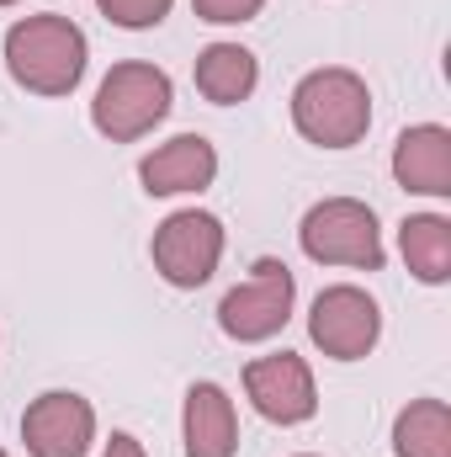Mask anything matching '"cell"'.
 I'll use <instances>...</instances> for the list:
<instances>
[{"mask_svg":"<svg viewBox=\"0 0 451 457\" xmlns=\"http://www.w3.org/2000/svg\"><path fill=\"white\" fill-rule=\"evenodd\" d=\"M308 341L319 345L324 356L335 361H361L372 356L377 341H382V309L366 287L356 282H335L314 298L308 309Z\"/></svg>","mask_w":451,"mask_h":457,"instance_id":"obj_7","label":"cell"},{"mask_svg":"<svg viewBox=\"0 0 451 457\" xmlns=\"http://www.w3.org/2000/svg\"><path fill=\"white\" fill-rule=\"evenodd\" d=\"M292 128L319 149H350L372 128V91L356 70H308L292 86Z\"/></svg>","mask_w":451,"mask_h":457,"instance_id":"obj_2","label":"cell"},{"mask_svg":"<svg viewBox=\"0 0 451 457\" xmlns=\"http://www.w3.org/2000/svg\"><path fill=\"white\" fill-rule=\"evenodd\" d=\"M398 250H404V266L425 287L451 282V219H441V213H409L398 224Z\"/></svg>","mask_w":451,"mask_h":457,"instance_id":"obj_14","label":"cell"},{"mask_svg":"<svg viewBox=\"0 0 451 457\" xmlns=\"http://www.w3.org/2000/svg\"><path fill=\"white\" fill-rule=\"evenodd\" d=\"M292 303H298V277L287 271V261H255L250 277L239 287H228L224 303H218V330L239 345L271 341L287 330L292 320Z\"/></svg>","mask_w":451,"mask_h":457,"instance_id":"obj_5","label":"cell"},{"mask_svg":"<svg viewBox=\"0 0 451 457\" xmlns=\"http://www.w3.org/2000/svg\"><path fill=\"white\" fill-rule=\"evenodd\" d=\"M27 457H86L96 447V410L75 388H48L21 415Z\"/></svg>","mask_w":451,"mask_h":457,"instance_id":"obj_9","label":"cell"},{"mask_svg":"<svg viewBox=\"0 0 451 457\" xmlns=\"http://www.w3.org/2000/svg\"><path fill=\"white\" fill-rule=\"evenodd\" d=\"M86 64H91V43L59 11L21 16L5 32V75L32 96H70L86 80Z\"/></svg>","mask_w":451,"mask_h":457,"instance_id":"obj_1","label":"cell"},{"mask_svg":"<svg viewBox=\"0 0 451 457\" xmlns=\"http://www.w3.org/2000/svg\"><path fill=\"white\" fill-rule=\"evenodd\" d=\"M96 5H102V16H107L112 27L149 32V27H160V21L170 16V5H176V0H96Z\"/></svg>","mask_w":451,"mask_h":457,"instance_id":"obj_16","label":"cell"},{"mask_svg":"<svg viewBox=\"0 0 451 457\" xmlns=\"http://www.w3.org/2000/svg\"><path fill=\"white\" fill-rule=\"evenodd\" d=\"M102 457H149V453H144V442H138L133 431H112L107 447H102Z\"/></svg>","mask_w":451,"mask_h":457,"instance_id":"obj_18","label":"cell"},{"mask_svg":"<svg viewBox=\"0 0 451 457\" xmlns=\"http://www.w3.org/2000/svg\"><path fill=\"white\" fill-rule=\"evenodd\" d=\"M218 176V149L202 133H176L165 144H154L138 160V181L149 197H186V192H208Z\"/></svg>","mask_w":451,"mask_h":457,"instance_id":"obj_10","label":"cell"},{"mask_svg":"<svg viewBox=\"0 0 451 457\" xmlns=\"http://www.w3.org/2000/svg\"><path fill=\"white\" fill-rule=\"evenodd\" d=\"M298 245L308 261L319 266H356V271H382L388 250H382V228L377 213L361 197H324L303 213Z\"/></svg>","mask_w":451,"mask_h":457,"instance_id":"obj_4","label":"cell"},{"mask_svg":"<svg viewBox=\"0 0 451 457\" xmlns=\"http://www.w3.org/2000/svg\"><path fill=\"white\" fill-rule=\"evenodd\" d=\"M393 181L420 197H451V128L414 122L393 144Z\"/></svg>","mask_w":451,"mask_h":457,"instance_id":"obj_11","label":"cell"},{"mask_svg":"<svg viewBox=\"0 0 451 457\" xmlns=\"http://www.w3.org/2000/svg\"><path fill=\"white\" fill-rule=\"evenodd\" d=\"M398 457H451V410L447 399H409L393 420Z\"/></svg>","mask_w":451,"mask_h":457,"instance_id":"obj_15","label":"cell"},{"mask_svg":"<svg viewBox=\"0 0 451 457\" xmlns=\"http://www.w3.org/2000/svg\"><path fill=\"white\" fill-rule=\"evenodd\" d=\"M0 5H21V0H0Z\"/></svg>","mask_w":451,"mask_h":457,"instance_id":"obj_19","label":"cell"},{"mask_svg":"<svg viewBox=\"0 0 451 457\" xmlns=\"http://www.w3.org/2000/svg\"><path fill=\"white\" fill-rule=\"evenodd\" d=\"M176 102V86L160 64H144V59H127L112 64L96 86V102H91V128L112 144H133L144 133H154Z\"/></svg>","mask_w":451,"mask_h":457,"instance_id":"obj_3","label":"cell"},{"mask_svg":"<svg viewBox=\"0 0 451 457\" xmlns=\"http://www.w3.org/2000/svg\"><path fill=\"white\" fill-rule=\"evenodd\" d=\"M266 0H192V11L213 27H239V21H255Z\"/></svg>","mask_w":451,"mask_h":457,"instance_id":"obj_17","label":"cell"},{"mask_svg":"<svg viewBox=\"0 0 451 457\" xmlns=\"http://www.w3.org/2000/svg\"><path fill=\"white\" fill-rule=\"evenodd\" d=\"M197 91L213 102V107H239L250 102V91L260 86V59L244 48V43H208L197 54Z\"/></svg>","mask_w":451,"mask_h":457,"instance_id":"obj_13","label":"cell"},{"mask_svg":"<svg viewBox=\"0 0 451 457\" xmlns=\"http://www.w3.org/2000/svg\"><path fill=\"white\" fill-rule=\"evenodd\" d=\"M0 457H5V447H0Z\"/></svg>","mask_w":451,"mask_h":457,"instance_id":"obj_21","label":"cell"},{"mask_svg":"<svg viewBox=\"0 0 451 457\" xmlns=\"http://www.w3.org/2000/svg\"><path fill=\"white\" fill-rule=\"evenodd\" d=\"M244 394L250 404L271 420V426H303L319 415V388H314V367L298 351H271L255 356L244 367Z\"/></svg>","mask_w":451,"mask_h":457,"instance_id":"obj_8","label":"cell"},{"mask_svg":"<svg viewBox=\"0 0 451 457\" xmlns=\"http://www.w3.org/2000/svg\"><path fill=\"white\" fill-rule=\"evenodd\" d=\"M298 457H314V453H298Z\"/></svg>","mask_w":451,"mask_h":457,"instance_id":"obj_20","label":"cell"},{"mask_svg":"<svg viewBox=\"0 0 451 457\" xmlns=\"http://www.w3.org/2000/svg\"><path fill=\"white\" fill-rule=\"evenodd\" d=\"M224 219L208 213V208H181L170 213L165 224L154 228L149 239V255H154V271L170 282V287H202L213 282L218 261H224Z\"/></svg>","mask_w":451,"mask_h":457,"instance_id":"obj_6","label":"cell"},{"mask_svg":"<svg viewBox=\"0 0 451 457\" xmlns=\"http://www.w3.org/2000/svg\"><path fill=\"white\" fill-rule=\"evenodd\" d=\"M181 442L186 457H234L239 453V415L218 383H192L181 410Z\"/></svg>","mask_w":451,"mask_h":457,"instance_id":"obj_12","label":"cell"}]
</instances>
